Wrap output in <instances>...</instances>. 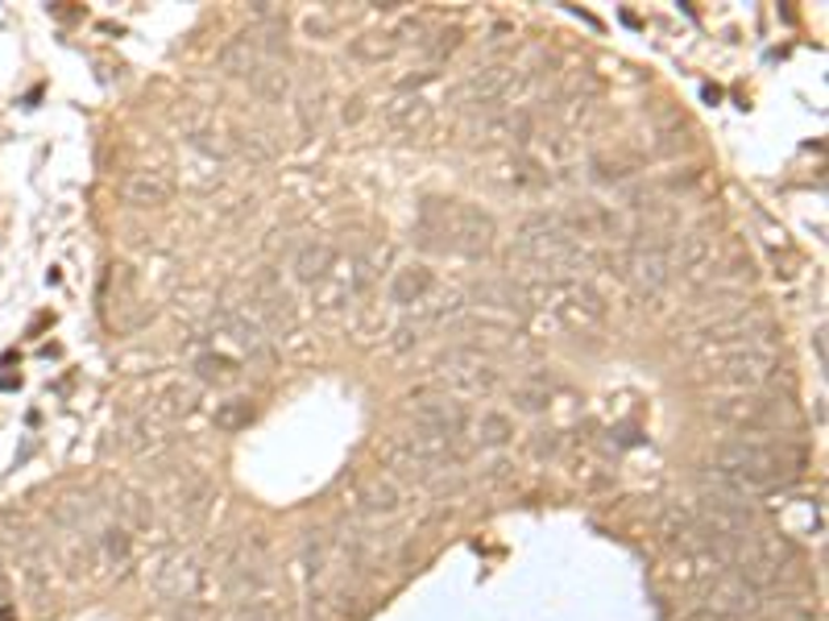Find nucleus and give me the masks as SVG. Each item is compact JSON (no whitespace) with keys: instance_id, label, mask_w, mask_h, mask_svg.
<instances>
[{"instance_id":"25","label":"nucleus","mask_w":829,"mask_h":621,"mask_svg":"<svg viewBox=\"0 0 829 621\" xmlns=\"http://www.w3.org/2000/svg\"><path fill=\"white\" fill-rule=\"evenodd\" d=\"M693 531V514L681 510V506H672V510H663L660 514V535L663 538H684Z\"/></svg>"},{"instance_id":"9","label":"nucleus","mask_w":829,"mask_h":621,"mask_svg":"<svg viewBox=\"0 0 829 621\" xmlns=\"http://www.w3.org/2000/svg\"><path fill=\"white\" fill-rule=\"evenodd\" d=\"M709 411H713L718 423H725V427H738V431H764V427H771V402H764V398H750V393H738V398H718Z\"/></svg>"},{"instance_id":"13","label":"nucleus","mask_w":829,"mask_h":621,"mask_svg":"<svg viewBox=\"0 0 829 621\" xmlns=\"http://www.w3.org/2000/svg\"><path fill=\"white\" fill-rule=\"evenodd\" d=\"M170 179H166L163 170H149V166H142V170H133L129 179H124V199L129 204H137V207H163L170 204Z\"/></svg>"},{"instance_id":"24","label":"nucleus","mask_w":829,"mask_h":621,"mask_svg":"<svg viewBox=\"0 0 829 621\" xmlns=\"http://www.w3.org/2000/svg\"><path fill=\"white\" fill-rule=\"evenodd\" d=\"M249 83H253V92H262L266 100H283V96H287V75L274 71V66H253V71H249Z\"/></svg>"},{"instance_id":"22","label":"nucleus","mask_w":829,"mask_h":621,"mask_svg":"<svg viewBox=\"0 0 829 621\" xmlns=\"http://www.w3.org/2000/svg\"><path fill=\"white\" fill-rule=\"evenodd\" d=\"M349 50L361 62H382L394 54V34H361V38H352Z\"/></svg>"},{"instance_id":"7","label":"nucleus","mask_w":829,"mask_h":621,"mask_svg":"<svg viewBox=\"0 0 829 621\" xmlns=\"http://www.w3.org/2000/svg\"><path fill=\"white\" fill-rule=\"evenodd\" d=\"M522 83H527V75H522L518 66L497 62V66H485V71L469 75V83H465V96H469L473 104H506V100H515L518 92H522Z\"/></svg>"},{"instance_id":"21","label":"nucleus","mask_w":829,"mask_h":621,"mask_svg":"<svg viewBox=\"0 0 829 621\" xmlns=\"http://www.w3.org/2000/svg\"><path fill=\"white\" fill-rule=\"evenodd\" d=\"M477 443L481 448H502L510 435H515V423L506 418V414H497V411H485L481 418H477Z\"/></svg>"},{"instance_id":"4","label":"nucleus","mask_w":829,"mask_h":621,"mask_svg":"<svg viewBox=\"0 0 829 621\" xmlns=\"http://www.w3.org/2000/svg\"><path fill=\"white\" fill-rule=\"evenodd\" d=\"M672 236H663V232H647L642 241H635L630 248V257H626V273L639 282V290L647 294H656L672 282Z\"/></svg>"},{"instance_id":"19","label":"nucleus","mask_w":829,"mask_h":621,"mask_svg":"<svg viewBox=\"0 0 829 621\" xmlns=\"http://www.w3.org/2000/svg\"><path fill=\"white\" fill-rule=\"evenodd\" d=\"M195 373H200V381H207V386H228V381L241 377L237 361H228L220 352H200V356H195Z\"/></svg>"},{"instance_id":"15","label":"nucleus","mask_w":829,"mask_h":621,"mask_svg":"<svg viewBox=\"0 0 829 621\" xmlns=\"http://www.w3.org/2000/svg\"><path fill=\"white\" fill-rule=\"evenodd\" d=\"M432 290V269L428 266H403L391 282V303L398 307H419Z\"/></svg>"},{"instance_id":"32","label":"nucleus","mask_w":829,"mask_h":621,"mask_svg":"<svg viewBox=\"0 0 829 621\" xmlns=\"http://www.w3.org/2000/svg\"><path fill=\"white\" fill-rule=\"evenodd\" d=\"M9 600V576H4V568H0V605Z\"/></svg>"},{"instance_id":"20","label":"nucleus","mask_w":829,"mask_h":621,"mask_svg":"<svg viewBox=\"0 0 829 621\" xmlns=\"http://www.w3.org/2000/svg\"><path fill=\"white\" fill-rule=\"evenodd\" d=\"M357 506H361V514H370V518L394 514V510H398V489H394L391 480H373V485L361 489Z\"/></svg>"},{"instance_id":"29","label":"nucleus","mask_w":829,"mask_h":621,"mask_svg":"<svg viewBox=\"0 0 829 621\" xmlns=\"http://www.w3.org/2000/svg\"><path fill=\"white\" fill-rule=\"evenodd\" d=\"M684 621H730V618H722V613H713V609L705 605V609H693V613H688Z\"/></svg>"},{"instance_id":"2","label":"nucleus","mask_w":829,"mask_h":621,"mask_svg":"<svg viewBox=\"0 0 829 621\" xmlns=\"http://www.w3.org/2000/svg\"><path fill=\"white\" fill-rule=\"evenodd\" d=\"M423 224L432 228L435 236H444L440 248H453V253H465V257H485L494 248V220L473 204H440V199H428L423 207Z\"/></svg>"},{"instance_id":"27","label":"nucleus","mask_w":829,"mask_h":621,"mask_svg":"<svg viewBox=\"0 0 829 621\" xmlns=\"http://www.w3.org/2000/svg\"><path fill=\"white\" fill-rule=\"evenodd\" d=\"M556 448H560L556 431H536V439H531V455H536V460H543V455H556Z\"/></svg>"},{"instance_id":"5","label":"nucleus","mask_w":829,"mask_h":621,"mask_svg":"<svg viewBox=\"0 0 829 621\" xmlns=\"http://www.w3.org/2000/svg\"><path fill=\"white\" fill-rule=\"evenodd\" d=\"M771 377H776V356L764 349H738L713 365V381L718 386H734V390L743 393L771 381Z\"/></svg>"},{"instance_id":"23","label":"nucleus","mask_w":829,"mask_h":621,"mask_svg":"<svg viewBox=\"0 0 829 621\" xmlns=\"http://www.w3.org/2000/svg\"><path fill=\"white\" fill-rule=\"evenodd\" d=\"M249 423H253V406H249L245 398H228V402L216 406V427L220 431H241Z\"/></svg>"},{"instance_id":"10","label":"nucleus","mask_w":829,"mask_h":621,"mask_svg":"<svg viewBox=\"0 0 829 621\" xmlns=\"http://www.w3.org/2000/svg\"><path fill=\"white\" fill-rule=\"evenodd\" d=\"M709 609L722 618H746L759 613V588H750L743 576H722L709 588Z\"/></svg>"},{"instance_id":"16","label":"nucleus","mask_w":829,"mask_h":621,"mask_svg":"<svg viewBox=\"0 0 829 621\" xmlns=\"http://www.w3.org/2000/svg\"><path fill=\"white\" fill-rule=\"evenodd\" d=\"M332 266H336V248L324 245V241H311V245H303L299 253H295V278L299 282H324L332 273Z\"/></svg>"},{"instance_id":"31","label":"nucleus","mask_w":829,"mask_h":621,"mask_svg":"<svg viewBox=\"0 0 829 621\" xmlns=\"http://www.w3.org/2000/svg\"><path fill=\"white\" fill-rule=\"evenodd\" d=\"M237 621H274V618H269L266 609H253V613H245V618H237Z\"/></svg>"},{"instance_id":"14","label":"nucleus","mask_w":829,"mask_h":621,"mask_svg":"<svg viewBox=\"0 0 829 621\" xmlns=\"http://www.w3.org/2000/svg\"><path fill=\"white\" fill-rule=\"evenodd\" d=\"M709 261H713V245H709L705 232H688V236H681V241L672 245V273H681V278L701 273Z\"/></svg>"},{"instance_id":"3","label":"nucleus","mask_w":829,"mask_h":621,"mask_svg":"<svg viewBox=\"0 0 829 621\" xmlns=\"http://www.w3.org/2000/svg\"><path fill=\"white\" fill-rule=\"evenodd\" d=\"M515 245L522 257H531L536 266H548V269H560V266H577L580 261V245L577 236L564 228L560 216H527L522 224H518V236Z\"/></svg>"},{"instance_id":"17","label":"nucleus","mask_w":829,"mask_h":621,"mask_svg":"<svg viewBox=\"0 0 829 621\" xmlns=\"http://www.w3.org/2000/svg\"><path fill=\"white\" fill-rule=\"evenodd\" d=\"M220 66H225L228 75H249L253 66H257V38L253 34H237L232 41L220 46Z\"/></svg>"},{"instance_id":"18","label":"nucleus","mask_w":829,"mask_h":621,"mask_svg":"<svg viewBox=\"0 0 829 621\" xmlns=\"http://www.w3.org/2000/svg\"><path fill=\"white\" fill-rule=\"evenodd\" d=\"M386 121L394 124V129H403V133H414V129H423V124L432 121V104L428 100H419V96H398V100L386 108Z\"/></svg>"},{"instance_id":"8","label":"nucleus","mask_w":829,"mask_h":621,"mask_svg":"<svg viewBox=\"0 0 829 621\" xmlns=\"http://www.w3.org/2000/svg\"><path fill=\"white\" fill-rule=\"evenodd\" d=\"M556 315L568 324L573 331H589L605 324V303L593 287H580V282H568L564 299L556 303Z\"/></svg>"},{"instance_id":"11","label":"nucleus","mask_w":829,"mask_h":621,"mask_svg":"<svg viewBox=\"0 0 829 621\" xmlns=\"http://www.w3.org/2000/svg\"><path fill=\"white\" fill-rule=\"evenodd\" d=\"M212 324H216V331H225L237 349L249 352V356H257V361L269 356L266 331H262L257 319H249L245 310H216V315H212Z\"/></svg>"},{"instance_id":"1","label":"nucleus","mask_w":829,"mask_h":621,"mask_svg":"<svg viewBox=\"0 0 829 621\" xmlns=\"http://www.w3.org/2000/svg\"><path fill=\"white\" fill-rule=\"evenodd\" d=\"M713 468L730 473L750 485V494H764L771 485H784L805 468V452L801 448H780V443H755V439H738V443H722L713 455Z\"/></svg>"},{"instance_id":"6","label":"nucleus","mask_w":829,"mask_h":621,"mask_svg":"<svg viewBox=\"0 0 829 621\" xmlns=\"http://www.w3.org/2000/svg\"><path fill=\"white\" fill-rule=\"evenodd\" d=\"M440 381L456 393H490L497 386V369L490 361H481L477 352H448L440 361Z\"/></svg>"},{"instance_id":"30","label":"nucleus","mask_w":829,"mask_h":621,"mask_svg":"<svg viewBox=\"0 0 829 621\" xmlns=\"http://www.w3.org/2000/svg\"><path fill=\"white\" fill-rule=\"evenodd\" d=\"M813 349H817V361L826 365V328H817V331H813Z\"/></svg>"},{"instance_id":"26","label":"nucleus","mask_w":829,"mask_h":621,"mask_svg":"<svg viewBox=\"0 0 829 621\" xmlns=\"http://www.w3.org/2000/svg\"><path fill=\"white\" fill-rule=\"evenodd\" d=\"M515 406L518 411H543V406H548V390H539V386H518Z\"/></svg>"},{"instance_id":"12","label":"nucleus","mask_w":829,"mask_h":621,"mask_svg":"<svg viewBox=\"0 0 829 621\" xmlns=\"http://www.w3.org/2000/svg\"><path fill=\"white\" fill-rule=\"evenodd\" d=\"M465 423H469V414L460 402H448V398H423V402H414V427H428V431H440V435H460L465 431Z\"/></svg>"},{"instance_id":"28","label":"nucleus","mask_w":829,"mask_h":621,"mask_svg":"<svg viewBox=\"0 0 829 621\" xmlns=\"http://www.w3.org/2000/svg\"><path fill=\"white\" fill-rule=\"evenodd\" d=\"M104 547H108V556L124 559V556H129V535H124V531H108V538H104Z\"/></svg>"}]
</instances>
